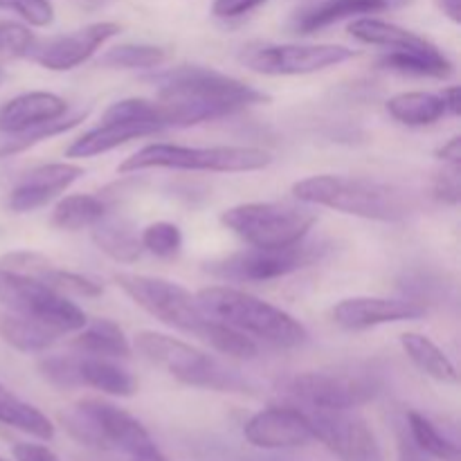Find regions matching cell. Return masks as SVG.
I'll return each mask as SVG.
<instances>
[{
  "instance_id": "cell-1",
  "label": "cell",
  "mask_w": 461,
  "mask_h": 461,
  "mask_svg": "<svg viewBox=\"0 0 461 461\" xmlns=\"http://www.w3.org/2000/svg\"><path fill=\"white\" fill-rule=\"evenodd\" d=\"M293 196L306 205L383 223L405 221L414 212V201L405 189L360 176H309L293 185Z\"/></svg>"
},
{
  "instance_id": "cell-2",
  "label": "cell",
  "mask_w": 461,
  "mask_h": 461,
  "mask_svg": "<svg viewBox=\"0 0 461 461\" xmlns=\"http://www.w3.org/2000/svg\"><path fill=\"white\" fill-rule=\"evenodd\" d=\"M198 306L212 320L246 333L252 340H264L273 347L293 349L309 340L304 324L270 302L259 300L232 286H210L196 293Z\"/></svg>"
},
{
  "instance_id": "cell-3",
  "label": "cell",
  "mask_w": 461,
  "mask_h": 461,
  "mask_svg": "<svg viewBox=\"0 0 461 461\" xmlns=\"http://www.w3.org/2000/svg\"><path fill=\"white\" fill-rule=\"evenodd\" d=\"M135 349L151 365L165 369L167 374L185 385L201 387V390L232 392V394H248L255 390L248 378L230 369L214 356L156 331H140L135 336Z\"/></svg>"
},
{
  "instance_id": "cell-4",
  "label": "cell",
  "mask_w": 461,
  "mask_h": 461,
  "mask_svg": "<svg viewBox=\"0 0 461 461\" xmlns=\"http://www.w3.org/2000/svg\"><path fill=\"white\" fill-rule=\"evenodd\" d=\"M61 423L72 439L95 450H115L129 459L158 450L147 428L133 414L108 401H79L61 414Z\"/></svg>"
},
{
  "instance_id": "cell-5",
  "label": "cell",
  "mask_w": 461,
  "mask_h": 461,
  "mask_svg": "<svg viewBox=\"0 0 461 461\" xmlns=\"http://www.w3.org/2000/svg\"><path fill=\"white\" fill-rule=\"evenodd\" d=\"M273 162V156L255 147H183V144H149L126 158L122 174L147 169L212 171V174H243L259 171Z\"/></svg>"
},
{
  "instance_id": "cell-6",
  "label": "cell",
  "mask_w": 461,
  "mask_h": 461,
  "mask_svg": "<svg viewBox=\"0 0 461 461\" xmlns=\"http://www.w3.org/2000/svg\"><path fill=\"white\" fill-rule=\"evenodd\" d=\"M318 214L306 203H241L221 214V223L250 248H286L309 237Z\"/></svg>"
},
{
  "instance_id": "cell-7",
  "label": "cell",
  "mask_w": 461,
  "mask_h": 461,
  "mask_svg": "<svg viewBox=\"0 0 461 461\" xmlns=\"http://www.w3.org/2000/svg\"><path fill=\"white\" fill-rule=\"evenodd\" d=\"M147 81L156 86L158 97L210 104V106L223 108L228 115L241 108L268 102V95L257 90L255 86L243 84L241 79L223 75L214 68L176 66L169 70L153 72L147 77Z\"/></svg>"
},
{
  "instance_id": "cell-8",
  "label": "cell",
  "mask_w": 461,
  "mask_h": 461,
  "mask_svg": "<svg viewBox=\"0 0 461 461\" xmlns=\"http://www.w3.org/2000/svg\"><path fill=\"white\" fill-rule=\"evenodd\" d=\"M0 304L7 309V313L32 320L57 336L77 333L88 322L84 311L68 300L66 293L32 275L14 273L7 268H0Z\"/></svg>"
},
{
  "instance_id": "cell-9",
  "label": "cell",
  "mask_w": 461,
  "mask_h": 461,
  "mask_svg": "<svg viewBox=\"0 0 461 461\" xmlns=\"http://www.w3.org/2000/svg\"><path fill=\"white\" fill-rule=\"evenodd\" d=\"M331 252V243L306 241L286 248H250L214 259L205 266L207 273L225 282H270L320 264Z\"/></svg>"
},
{
  "instance_id": "cell-10",
  "label": "cell",
  "mask_w": 461,
  "mask_h": 461,
  "mask_svg": "<svg viewBox=\"0 0 461 461\" xmlns=\"http://www.w3.org/2000/svg\"><path fill=\"white\" fill-rule=\"evenodd\" d=\"M115 284L140 309L165 322L167 327L198 333L203 322L207 320V315L198 306L196 295H192L187 288L169 282V279L151 277V275L120 273L115 275Z\"/></svg>"
},
{
  "instance_id": "cell-11",
  "label": "cell",
  "mask_w": 461,
  "mask_h": 461,
  "mask_svg": "<svg viewBox=\"0 0 461 461\" xmlns=\"http://www.w3.org/2000/svg\"><path fill=\"white\" fill-rule=\"evenodd\" d=\"M284 390L309 408L356 410L376 399L381 383L369 374L304 372L284 381Z\"/></svg>"
},
{
  "instance_id": "cell-12",
  "label": "cell",
  "mask_w": 461,
  "mask_h": 461,
  "mask_svg": "<svg viewBox=\"0 0 461 461\" xmlns=\"http://www.w3.org/2000/svg\"><path fill=\"white\" fill-rule=\"evenodd\" d=\"M354 57V50L333 43L250 45L241 52V63L250 68L252 72H259V75L297 77L340 66Z\"/></svg>"
},
{
  "instance_id": "cell-13",
  "label": "cell",
  "mask_w": 461,
  "mask_h": 461,
  "mask_svg": "<svg viewBox=\"0 0 461 461\" xmlns=\"http://www.w3.org/2000/svg\"><path fill=\"white\" fill-rule=\"evenodd\" d=\"M313 437L322 441L340 461H383L376 435L354 410H318L306 412Z\"/></svg>"
},
{
  "instance_id": "cell-14",
  "label": "cell",
  "mask_w": 461,
  "mask_h": 461,
  "mask_svg": "<svg viewBox=\"0 0 461 461\" xmlns=\"http://www.w3.org/2000/svg\"><path fill=\"white\" fill-rule=\"evenodd\" d=\"M122 27L117 23L102 21L86 25L81 30L70 32V34L52 36V39L39 41L36 39L34 48H32L30 57L34 63H39L45 70L66 72L72 68L81 66L88 61L102 45H106L113 36H117Z\"/></svg>"
},
{
  "instance_id": "cell-15",
  "label": "cell",
  "mask_w": 461,
  "mask_h": 461,
  "mask_svg": "<svg viewBox=\"0 0 461 461\" xmlns=\"http://www.w3.org/2000/svg\"><path fill=\"white\" fill-rule=\"evenodd\" d=\"M243 437L248 444L264 450L302 448L315 439L306 412L284 405H273L252 414L243 426Z\"/></svg>"
},
{
  "instance_id": "cell-16",
  "label": "cell",
  "mask_w": 461,
  "mask_h": 461,
  "mask_svg": "<svg viewBox=\"0 0 461 461\" xmlns=\"http://www.w3.org/2000/svg\"><path fill=\"white\" fill-rule=\"evenodd\" d=\"M428 313L417 300H390V297H349L333 306L331 318L347 331H365L381 324L412 322Z\"/></svg>"
},
{
  "instance_id": "cell-17",
  "label": "cell",
  "mask_w": 461,
  "mask_h": 461,
  "mask_svg": "<svg viewBox=\"0 0 461 461\" xmlns=\"http://www.w3.org/2000/svg\"><path fill=\"white\" fill-rule=\"evenodd\" d=\"M84 176V167L75 162H52L27 171L7 198L9 210L27 214L48 205L59 194L68 192Z\"/></svg>"
},
{
  "instance_id": "cell-18",
  "label": "cell",
  "mask_w": 461,
  "mask_h": 461,
  "mask_svg": "<svg viewBox=\"0 0 461 461\" xmlns=\"http://www.w3.org/2000/svg\"><path fill=\"white\" fill-rule=\"evenodd\" d=\"M68 113V102L54 93L32 90L12 97L0 106V133H21L43 122L59 120Z\"/></svg>"
},
{
  "instance_id": "cell-19",
  "label": "cell",
  "mask_w": 461,
  "mask_h": 461,
  "mask_svg": "<svg viewBox=\"0 0 461 461\" xmlns=\"http://www.w3.org/2000/svg\"><path fill=\"white\" fill-rule=\"evenodd\" d=\"M396 3H401V0H320V3L295 14L293 30L297 34H315V32L327 30V27L347 21V18L383 12V9L394 7Z\"/></svg>"
},
{
  "instance_id": "cell-20",
  "label": "cell",
  "mask_w": 461,
  "mask_h": 461,
  "mask_svg": "<svg viewBox=\"0 0 461 461\" xmlns=\"http://www.w3.org/2000/svg\"><path fill=\"white\" fill-rule=\"evenodd\" d=\"M158 126L147 124V122L133 120H102V124L90 129L81 138H77L70 147L66 149L68 158H93L99 153H108L131 140L147 138V135L158 133Z\"/></svg>"
},
{
  "instance_id": "cell-21",
  "label": "cell",
  "mask_w": 461,
  "mask_h": 461,
  "mask_svg": "<svg viewBox=\"0 0 461 461\" xmlns=\"http://www.w3.org/2000/svg\"><path fill=\"white\" fill-rule=\"evenodd\" d=\"M93 241L104 255L120 264H133L142 255V243H140V232L129 219L124 216L104 214L97 223L90 228Z\"/></svg>"
},
{
  "instance_id": "cell-22",
  "label": "cell",
  "mask_w": 461,
  "mask_h": 461,
  "mask_svg": "<svg viewBox=\"0 0 461 461\" xmlns=\"http://www.w3.org/2000/svg\"><path fill=\"white\" fill-rule=\"evenodd\" d=\"M381 68L390 72L410 77H432V79H448L453 77L455 66L435 43L417 50H392L381 57Z\"/></svg>"
},
{
  "instance_id": "cell-23",
  "label": "cell",
  "mask_w": 461,
  "mask_h": 461,
  "mask_svg": "<svg viewBox=\"0 0 461 461\" xmlns=\"http://www.w3.org/2000/svg\"><path fill=\"white\" fill-rule=\"evenodd\" d=\"M79 381L84 387L104 392L108 396H133L138 381L115 358L79 356Z\"/></svg>"
},
{
  "instance_id": "cell-24",
  "label": "cell",
  "mask_w": 461,
  "mask_h": 461,
  "mask_svg": "<svg viewBox=\"0 0 461 461\" xmlns=\"http://www.w3.org/2000/svg\"><path fill=\"white\" fill-rule=\"evenodd\" d=\"M77 333L79 336L75 338V349H79L81 356L115 360H124L131 356L129 338L124 336L120 324L113 322V320H93V322H86V327Z\"/></svg>"
},
{
  "instance_id": "cell-25",
  "label": "cell",
  "mask_w": 461,
  "mask_h": 461,
  "mask_svg": "<svg viewBox=\"0 0 461 461\" xmlns=\"http://www.w3.org/2000/svg\"><path fill=\"white\" fill-rule=\"evenodd\" d=\"M349 34L360 43L381 45V48L390 50H417L432 45V41H428L426 36H419L417 32L374 16H360L354 23H349Z\"/></svg>"
},
{
  "instance_id": "cell-26",
  "label": "cell",
  "mask_w": 461,
  "mask_h": 461,
  "mask_svg": "<svg viewBox=\"0 0 461 461\" xmlns=\"http://www.w3.org/2000/svg\"><path fill=\"white\" fill-rule=\"evenodd\" d=\"M385 108L399 124L405 126H430L448 115L441 95L426 93V90L394 95L387 99Z\"/></svg>"
},
{
  "instance_id": "cell-27",
  "label": "cell",
  "mask_w": 461,
  "mask_h": 461,
  "mask_svg": "<svg viewBox=\"0 0 461 461\" xmlns=\"http://www.w3.org/2000/svg\"><path fill=\"white\" fill-rule=\"evenodd\" d=\"M0 423L41 441H50L54 437L52 421L39 408L14 394L5 383H0Z\"/></svg>"
},
{
  "instance_id": "cell-28",
  "label": "cell",
  "mask_w": 461,
  "mask_h": 461,
  "mask_svg": "<svg viewBox=\"0 0 461 461\" xmlns=\"http://www.w3.org/2000/svg\"><path fill=\"white\" fill-rule=\"evenodd\" d=\"M401 347L412 360L414 367L423 372L426 376L435 378L439 383H457V369H455L453 360L439 349L435 340H430L423 333H403L401 336Z\"/></svg>"
},
{
  "instance_id": "cell-29",
  "label": "cell",
  "mask_w": 461,
  "mask_h": 461,
  "mask_svg": "<svg viewBox=\"0 0 461 461\" xmlns=\"http://www.w3.org/2000/svg\"><path fill=\"white\" fill-rule=\"evenodd\" d=\"M88 111H75V113H66L63 117L52 122H43L39 126H32V129L21 131V133H0V158L14 156V153L27 151L34 144L43 142V140L54 138V135H61L66 131L75 129L77 124L86 120Z\"/></svg>"
},
{
  "instance_id": "cell-30",
  "label": "cell",
  "mask_w": 461,
  "mask_h": 461,
  "mask_svg": "<svg viewBox=\"0 0 461 461\" xmlns=\"http://www.w3.org/2000/svg\"><path fill=\"white\" fill-rule=\"evenodd\" d=\"M104 214H106V205L102 198L93 194H72L57 203L52 210V225L68 232H77V230L93 228Z\"/></svg>"
},
{
  "instance_id": "cell-31",
  "label": "cell",
  "mask_w": 461,
  "mask_h": 461,
  "mask_svg": "<svg viewBox=\"0 0 461 461\" xmlns=\"http://www.w3.org/2000/svg\"><path fill=\"white\" fill-rule=\"evenodd\" d=\"M0 338L23 354H39L57 342V333L21 315H0Z\"/></svg>"
},
{
  "instance_id": "cell-32",
  "label": "cell",
  "mask_w": 461,
  "mask_h": 461,
  "mask_svg": "<svg viewBox=\"0 0 461 461\" xmlns=\"http://www.w3.org/2000/svg\"><path fill=\"white\" fill-rule=\"evenodd\" d=\"M196 336L203 338L210 347H214L219 354L232 356V358L252 360L257 354H259V347H257V342L252 340V338H248L246 333L237 331V329L228 327V324L219 322V320L207 318Z\"/></svg>"
},
{
  "instance_id": "cell-33",
  "label": "cell",
  "mask_w": 461,
  "mask_h": 461,
  "mask_svg": "<svg viewBox=\"0 0 461 461\" xmlns=\"http://www.w3.org/2000/svg\"><path fill=\"white\" fill-rule=\"evenodd\" d=\"M408 430H410V441L414 444V448L421 450L426 457L441 459V461H457L459 450L448 437H444L439 432V428L426 419L419 412H408Z\"/></svg>"
},
{
  "instance_id": "cell-34",
  "label": "cell",
  "mask_w": 461,
  "mask_h": 461,
  "mask_svg": "<svg viewBox=\"0 0 461 461\" xmlns=\"http://www.w3.org/2000/svg\"><path fill=\"white\" fill-rule=\"evenodd\" d=\"M167 59V52L151 43H122L106 50L99 59L102 68H122V70H135V68H158Z\"/></svg>"
},
{
  "instance_id": "cell-35",
  "label": "cell",
  "mask_w": 461,
  "mask_h": 461,
  "mask_svg": "<svg viewBox=\"0 0 461 461\" xmlns=\"http://www.w3.org/2000/svg\"><path fill=\"white\" fill-rule=\"evenodd\" d=\"M142 250L160 257V259H174L183 250V232L176 223L169 221H156L140 232Z\"/></svg>"
},
{
  "instance_id": "cell-36",
  "label": "cell",
  "mask_w": 461,
  "mask_h": 461,
  "mask_svg": "<svg viewBox=\"0 0 461 461\" xmlns=\"http://www.w3.org/2000/svg\"><path fill=\"white\" fill-rule=\"evenodd\" d=\"M36 36L32 34L27 25L14 21L0 23V63L30 57Z\"/></svg>"
},
{
  "instance_id": "cell-37",
  "label": "cell",
  "mask_w": 461,
  "mask_h": 461,
  "mask_svg": "<svg viewBox=\"0 0 461 461\" xmlns=\"http://www.w3.org/2000/svg\"><path fill=\"white\" fill-rule=\"evenodd\" d=\"M39 369L45 381L52 383L54 387H61V390L81 387L79 358L75 356H48L41 360Z\"/></svg>"
},
{
  "instance_id": "cell-38",
  "label": "cell",
  "mask_w": 461,
  "mask_h": 461,
  "mask_svg": "<svg viewBox=\"0 0 461 461\" xmlns=\"http://www.w3.org/2000/svg\"><path fill=\"white\" fill-rule=\"evenodd\" d=\"M0 9L16 14L32 27H48L54 21V7L50 0H0Z\"/></svg>"
},
{
  "instance_id": "cell-39",
  "label": "cell",
  "mask_w": 461,
  "mask_h": 461,
  "mask_svg": "<svg viewBox=\"0 0 461 461\" xmlns=\"http://www.w3.org/2000/svg\"><path fill=\"white\" fill-rule=\"evenodd\" d=\"M432 194L435 198H439L446 205H457L461 196L459 187V167H450L441 174L435 176V183H432Z\"/></svg>"
},
{
  "instance_id": "cell-40",
  "label": "cell",
  "mask_w": 461,
  "mask_h": 461,
  "mask_svg": "<svg viewBox=\"0 0 461 461\" xmlns=\"http://www.w3.org/2000/svg\"><path fill=\"white\" fill-rule=\"evenodd\" d=\"M264 3H268V0H214V5H212V14H214L216 18H225V21H230V18L246 16V14H250L252 9L261 7Z\"/></svg>"
},
{
  "instance_id": "cell-41",
  "label": "cell",
  "mask_w": 461,
  "mask_h": 461,
  "mask_svg": "<svg viewBox=\"0 0 461 461\" xmlns=\"http://www.w3.org/2000/svg\"><path fill=\"white\" fill-rule=\"evenodd\" d=\"M14 459L16 461H61L48 446L32 444V441H23V444L14 446Z\"/></svg>"
},
{
  "instance_id": "cell-42",
  "label": "cell",
  "mask_w": 461,
  "mask_h": 461,
  "mask_svg": "<svg viewBox=\"0 0 461 461\" xmlns=\"http://www.w3.org/2000/svg\"><path fill=\"white\" fill-rule=\"evenodd\" d=\"M437 156H439V160H444L446 165L459 167L461 165V140H459V135L450 138L448 142H446L444 147L437 151Z\"/></svg>"
},
{
  "instance_id": "cell-43",
  "label": "cell",
  "mask_w": 461,
  "mask_h": 461,
  "mask_svg": "<svg viewBox=\"0 0 461 461\" xmlns=\"http://www.w3.org/2000/svg\"><path fill=\"white\" fill-rule=\"evenodd\" d=\"M441 99H444L446 104V113L448 115H459L461 111V104H459V88L457 86H448V88L444 90V93H439Z\"/></svg>"
},
{
  "instance_id": "cell-44",
  "label": "cell",
  "mask_w": 461,
  "mask_h": 461,
  "mask_svg": "<svg viewBox=\"0 0 461 461\" xmlns=\"http://www.w3.org/2000/svg\"><path fill=\"white\" fill-rule=\"evenodd\" d=\"M437 5H439L441 12H444L446 16L455 23V25H459L461 23V0H437Z\"/></svg>"
},
{
  "instance_id": "cell-45",
  "label": "cell",
  "mask_w": 461,
  "mask_h": 461,
  "mask_svg": "<svg viewBox=\"0 0 461 461\" xmlns=\"http://www.w3.org/2000/svg\"><path fill=\"white\" fill-rule=\"evenodd\" d=\"M401 461H428L426 455L421 453V450L414 448V444L410 441V444H401Z\"/></svg>"
},
{
  "instance_id": "cell-46",
  "label": "cell",
  "mask_w": 461,
  "mask_h": 461,
  "mask_svg": "<svg viewBox=\"0 0 461 461\" xmlns=\"http://www.w3.org/2000/svg\"><path fill=\"white\" fill-rule=\"evenodd\" d=\"M129 461H169V459H167L165 455L160 453V448H158V450H153V453L142 455V457H133V459H129Z\"/></svg>"
},
{
  "instance_id": "cell-47",
  "label": "cell",
  "mask_w": 461,
  "mask_h": 461,
  "mask_svg": "<svg viewBox=\"0 0 461 461\" xmlns=\"http://www.w3.org/2000/svg\"><path fill=\"white\" fill-rule=\"evenodd\" d=\"M3 81H5V70H3V68H0V84H3Z\"/></svg>"
},
{
  "instance_id": "cell-48",
  "label": "cell",
  "mask_w": 461,
  "mask_h": 461,
  "mask_svg": "<svg viewBox=\"0 0 461 461\" xmlns=\"http://www.w3.org/2000/svg\"><path fill=\"white\" fill-rule=\"evenodd\" d=\"M0 461H5V459H0Z\"/></svg>"
}]
</instances>
